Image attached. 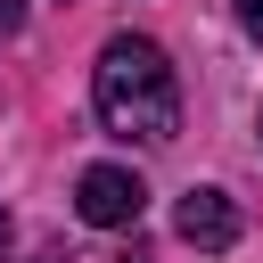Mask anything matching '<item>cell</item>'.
Instances as JSON below:
<instances>
[{
	"mask_svg": "<svg viewBox=\"0 0 263 263\" xmlns=\"http://www.w3.org/2000/svg\"><path fill=\"white\" fill-rule=\"evenodd\" d=\"M90 107L115 140H173L181 132V82H173V58L148 41V33H115L90 66Z\"/></svg>",
	"mask_w": 263,
	"mask_h": 263,
	"instance_id": "cell-1",
	"label": "cell"
},
{
	"mask_svg": "<svg viewBox=\"0 0 263 263\" xmlns=\"http://www.w3.org/2000/svg\"><path fill=\"white\" fill-rule=\"evenodd\" d=\"M140 205H148V189H140V173H123V164H90V173L74 181V214H82L90 230H123V222H140Z\"/></svg>",
	"mask_w": 263,
	"mask_h": 263,
	"instance_id": "cell-2",
	"label": "cell"
},
{
	"mask_svg": "<svg viewBox=\"0 0 263 263\" xmlns=\"http://www.w3.org/2000/svg\"><path fill=\"white\" fill-rule=\"evenodd\" d=\"M173 230H181L189 247H205V255H230L247 222H238V205H230L222 189H189V197L173 205Z\"/></svg>",
	"mask_w": 263,
	"mask_h": 263,
	"instance_id": "cell-3",
	"label": "cell"
},
{
	"mask_svg": "<svg viewBox=\"0 0 263 263\" xmlns=\"http://www.w3.org/2000/svg\"><path fill=\"white\" fill-rule=\"evenodd\" d=\"M238 25H247V33L263 41V0H238Z\"/></svg>",
	"mask_w": 263,
	"mask_h": 263,
	"instance_id": "cell-4",
	"label": "cell"
},
{
	"mask_svg": "<svg viewBox=\"0 0 263 263\" xmlns=\"http://www.w3.org/2000/svg\"><path fill=\"white\" fill-rule=\"evenodd\" d=\"M8 25H16V0H0V33H8Z\"/></svg>",
	"mask_w": 263,
	"mask_h": 263,
	"instance_id": "cell-5",
	"label": "cell"
},
{
	"mask_svg": "<svg viewBox=\"0 0 263 263\" xmlns=\"http://www.w3.org/2000/svg\"><path fill=\"white\" fill-rule=\"evenodd\" d=\"M0 263H8V214H0Z\"/></svg>",
	"mask_w": 263,
	"mask_h": 263,
	"instance_id": "cell-6",
	"label": "cell"
}]
</instances>
